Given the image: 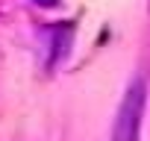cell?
I'll use <instances>...</instances> for the list:
<instances>
[{
  "label": "cell",
  "mask_w": 150,
  "mask_h": 141,
  "mask_svg": "<svg viewBox=\"0 0 150 141\" xmlns=\"http://www.w3.org/2000/svg\"><path fill=\"white\" fill-rule=\"evenodd\" d=\"M144 100H147V85L144 80H132V85L127 88L115 126H112V138L109 141H138V129H141V115H144Z\"/></svg>",
  "instance_id": "cell-1"
},
{
  "label": "cell",
  "mask_w": 150,
  "mask_h": 141,
  "mask_svg": "<svg viewBox=\"0 0 150 141\" xmlns=\"http://www.w3.org/2000/svg\"><path fill=\"white\" fill-rule=\"evenodd\" d=\"M35 3H41V6H56L59 0H35Z\"/></svg>",
  "instance_id": "cell-2"
}]
</instances>
